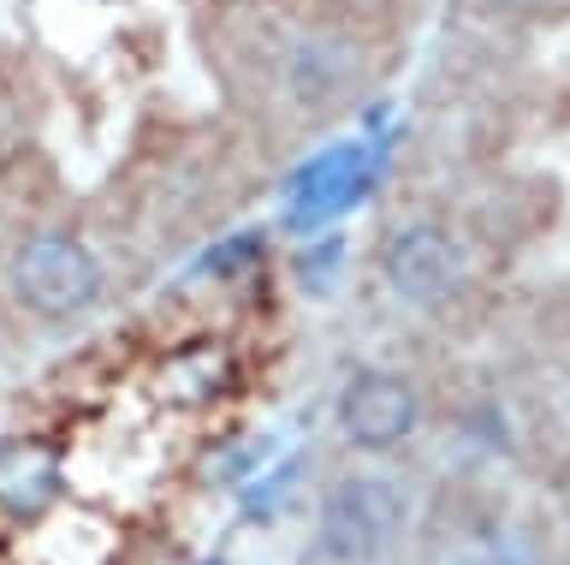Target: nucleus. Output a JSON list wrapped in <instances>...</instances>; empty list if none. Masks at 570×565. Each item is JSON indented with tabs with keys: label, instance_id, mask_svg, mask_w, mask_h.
Here are the masks:
<instances>
[{
	"label": "nucleus",
	"instance_id": "7ed1b4c3",
	"mask_svg": "<svg viewBox=\"0 0 570 565\" xmlns=\"http://www.w3.org/2000/svg\"><path fill=\"white\" fill-rule=\"evenodd\" d=\"M386 280L404 304L416 310H445L470 292V251L452 226L440 221H410L386 238Z\"/></svg>",
	"mask_w": 570,
	"mask_h": 565
},
{
	"label": "nucleus",
	"instance_id": "39448f33",
	"mask_svg": "<svg viewBox=\"0 0 570 565\" xmlns=\"http://www.w3.org/2000/svg\"><path fill=\"white\" fill-rule=\"evenodd\" d=\"M66 488V458L48 435H0V512L18 524L48 518Z\"/></svg>",
	"mask_w": 570,
	"mask_h": 565
},
{
	"label": "nucleus",
	"instance_id": "f03ea898",
	"mask_svg": "<svg viewBox=\"0 0 570 565\" xmlns=\"http://www.w3.org/2000/svg\"><path fill=\"white\" fill-rule=\"evenodd\" d=\"M404 536V488L392 476H345L321 500V554L333 565H374Z\"/></svg>",
	"mask_w": 570,
	"mask_h": 565
},
{
	"label": "nucleus",
	"instance_id": "f257e3e1",
	"mask_svg": "<svg viewBox=\"0 0 570 565\" xmlns=\"http://www.w3.org/2000/svg\"><path fill=\"white\" fill-rule=\"evenodd\" d=\"M12 298L42 322H66V315L89 310L101 298V262L89 244H78L71 233H30L12 251L7 269Z\"/></svg>",
	"mask_w": 570,
	"mask_h": 565
},
{
	"label": "nucleus",
	"instance_id": "423d86ee",
	"mask_svg": "<svg viewBox=\"0 0 570 565\" xmlns=\"http://www.w3.org/2000/svg\"><path fill=\"white\" fill-rule=\"evenodd\" d=\"M499 7L523 12V19H564V12H570V0H499Z\"/></svg>",
	"mask_w": 570,
	"mask_h": 565
},
{
	"label": "nucleus",
	"instance_id": "20e7f679",
	"mask_svg": "<svg viewBox=\"0 0 570 565\" xmlns=\"http://www.w3.org/2000/svg\"><path fill=\"white\" fill-rule=\"evenodd\" d=\"M416 422H422L416 387L404 376H392V369H363V376H351L345 393H338V435L363 452L399 447V440L416 435Z\"/></svg>",
	"mask_w": 570,
	"mask_h": 565
}]
</instances>
